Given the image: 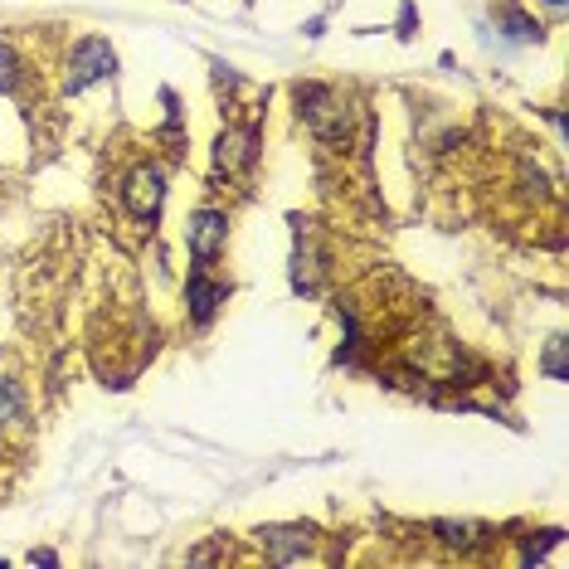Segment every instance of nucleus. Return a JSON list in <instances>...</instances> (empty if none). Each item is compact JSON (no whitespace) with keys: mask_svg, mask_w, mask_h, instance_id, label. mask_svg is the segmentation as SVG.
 <instances>
[{"mask_svg":"<svg viewBox=\"0 0 569 569\" xmlns=\"http://www.w3.org/2000/svg\"><path fill=\"white\" fill-rule=\"evenodd\" d=\"M30 560H34V565H59V555H54V550H34Z\"/></svg>","mask_w":569,"mask_h":569,"instance_id":"13","label":"nucleus"},{"mask_svg":"<svg viewBox=\"0 0 569 569\" xmlns=\"http://www.w3.org/2000/svg\"><path fill=\"white\" fill-rule=\"evenodd\" d=\"M112 69H118V49H112L102 34H83V40H73L69 59H63V93H83V88H93L102 79H112Z\"/></svg>","mask_w":569,"mask_h":569,"instance_id":"4","label":"nucleus"},{"mask_svg":"<svg viewBox=\"0 0 569 569\" xmlns=\"http://www.w3.org/2000/svg\"><path fill=\"white\" fill-rule=\"evenodd\" d=\"M258 536V550L268 555L273 565H321V530L312 526H263L253 530Z\"/></svg>","mask_w":569,"mask_h":569,"instance_id":"5","label":"nucleus"},{"mask_svg":"<svg viewBox=\"0 0 569 569\" xmlns=\"http://www.w3.org/2000/svg\"><path fill=\"white\" fill-rule=\"evenodd\" d=\"M546 6H550V10H565V0H546Z\"/></svg>","mask_w":569,"mask_h":569,"instance_id":"14","label":"nucleus"},{"mask_svg":"<svg viewBox=\"0 0 569 569\" xmlns=\"http://www.w3.org/2000/svg\"><path fill=\"white\" fill-rule=\"evenodd\" d=\"M118 204L137 219V224L157 229L161 204H166V166L161 161H137L118 186Z\"/></svg>","mask_w":569,"mask_h":569,"instance_id":"2","label":"nucleus"},{"mask_svg":"<svg viewBox=\"0 0 569 569\" xmlns=\"http://www.w3.org/2000/svg\"><path fill=\"white\" fill-rule=\"evenodd\" d=\"M224 249H229V214L204 204V210H196V214H190V224H186V253H190V263L219 268Z\"/></svg>","mask_w":569,"mask_h":569,"instance_id":"6","label":"nucleus"},{"mask_svg":"<svg viewBox=\"0 0 569 569\" xmlns=\"http://www.w3.org/2000/svg\"><path fill=\"white\" fill-rule=\"evenodd\" d=\"M24 79H30V63H24L16 40H0V88L6 93H20Z\"/></svg>","mask_w":569,"mask_h":569,"instance_id":"10","label":"nucleus"},{"mask_svg":"<svg viewBox=\"0 0 569 569\" xmlns=\"http://www.w3.org/2000/svg\"><path fill=\"white\" fill-rule=\"evenodd\" d=\"M34 419V399H30V385L20 375H0V438H16L30 429Z\"/></svg>","mask_w":569,"mask_h":569,"instance_id":"8","label":"nucleus"},{"mask_svg":"<svg viewBox=\"0 0 569 569\" xmlns=\"http://www.w3.org/2000/svg\"><path fill=\"white\" fill-rule=\"evenodd\" d=\"M258 151H263V118L229 122L224 132L214 137V171L224 176V180H243V176H253Z\"/></svg>","mask_w":569,"mask_h":569,"instance_id":"3","label":"nucleus"},{"mask_svg":"<svg viewBox=\"0 0 569 569\" xmlns=\"http://www.w3.org/2000/svg\"><path fill=\"white\" fill-rule=\"evenodd\" d=\"M497 24H507V34H511V40H521V44H540V40H546L540 20L521 16V10H516L511 0H501V6H497Z\"/></svg>","mask_w":569,"mask_h":569,"instance_id":"11","label":"nucleus"},{"mask_svg":"<svg viewBox=\"0 0 569 569\" xmlns=\"http://www.w3.org/2000/svg\"><path fill=\"white\" fill-rule=\"evenodd\" d=\"M433 530H438V540H443V546H452L462 555V560H472V555H482L487 546H497V540H501L491 526H477V521H438Z\"/></svg>","mask_w":569,"mask_h":569,"instance_id":"9","label":"nucleus"},{"mask_svg":"<svg viewBox=\"0 0 569 569\" xmlns=\"http://www.w3.org/2000/svg\"><path fill=\"white\" fill-rule=\"evenodd\" d=\"M224 297H229V282L214 273V268H200V263H190V273H186V312L196 327H210V321L219 317V307H224Z\"/></svg>","mask_w":569,"mask_h":569,"instance_id":"7","label":"nucleus"},{"mask_svg":"<svg viewBox=\"0 0 569 569\" xmlns=\"http://www.w3.org/2000/svg\"><path fill=\"white\" fill-rule=\"evenodd\" d=\"M540 370H546L550 380H569V341L565 336H550L546 356H540Z\"/></svg>","mask_w":569,"mask_h":569,"instance_id":"12","label":"nucleus"},{"mask_svg":"<svg viewBox=\"0 0 569 569\" xmlns=\"http://www.w3.org/2000/svg\"><path fill=\"white\" fill-rule=\"evenodd\" d=\"M297 98V118H307V127L321 137V141H341L351 137V108H346V98L336 93L327 83H297L292 88Z\"/></svg>","mask_w":569,"mask_h":569,"instance_id":"1","label":"nucleus"}]
</instances>
